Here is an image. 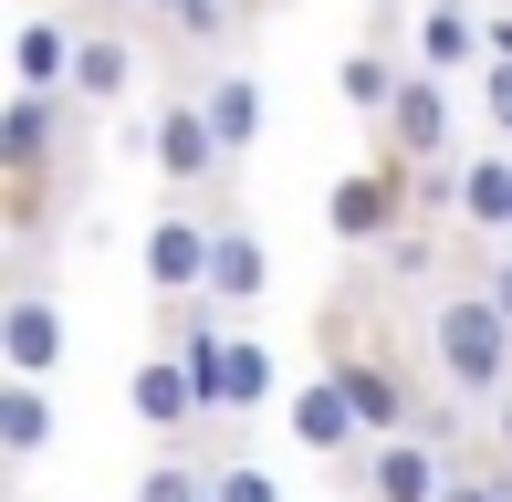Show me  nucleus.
I'll use <instances>...</instances> for the list:
<instances>
[{
  "label": "nucleus",
  "instance_id": "nucleus-10",
  "mask_svg": "<svg viewBox=\"0 0 512 502\" xmlns=\"http://www.w3.org/2000/svg\"><path fill=\"white\" fill-rule=\"evenodd\" d=\"M450 450L439 440H366L356 461V502H450Z\"/></svg>",
  "mask_w": 512,
  "mask_h": 502
},
{
  "label": "nucleus",
  "instance_id": "nucleus-17",
  "mask_svg": "<svg viewBox=\"0 0 512 502\" xmlns=\"http://www.w3.org/2000/svg\"><path fill=\"white\" fill-rule=\"evenodd\" d=\"M398 84H408V63H398V42H356V53L335 63V95H345V116H366V126H387V105H398Z\"/></svg>",
  "mask_w": 512,
  "mask_h": 502
},
{
  "label": "nucleus",
  "instance_id": "nucleus-18",
  "mask_svg": "<svg viewBox=\"0 0 512 502\" xmlns=\"http://www.w3.org/2000/svg\"><path fill=\"white\" fill-rule=\"evenodd\" d=\"M53 450V387L42 377H0V461H42Z\"/></svg>",
  "mask_w": 512,
  "mask_h": 502
},
{
  "label": "nucleus",
  "instance_id": "nucleus-23",
  "mask_svg": "<svg viewBox=\"0 0 512 502\" xmlns=\"http://www.w3.org/2000/svg\"><path fill=\"white\" fill-rule=\"evenodd\" d=\"M471 283H481V293H492V304L512 314V241H502V251H481V241H471Z\"/></svg>",
  "mask_w": 512,
  "mask_h": 502
},
{
  "label": "nucleus",
  "instance_id": "nucleus-4",
  "mask_svg": "<svg viewBox=\"0 0 512 502\" xmlns=\"http://www.w3.org/2000/svg\"><path fill=\"white\" fill-rule=\"evenodd\" d=\"M147 157H157V178H168V189H230V147H220V126H209L199 84H168V95H157Z\"/></svg>",
  "mask_w": 512,
  "mask_h": 502
},
{
  "label": "nucleus",
  "instance_id": "nucleus-3",
  "mask_svg": "<svg viewBox=\"0 0 512 502\" xmlns=\"http://www.w3.org/2000/svg\"><path fill=\"white\" fill-rule=\"evenodd\" d=\"M63 157V95H11L0 105V189H11V231H42V189Z\"/></svg>",
  "mask_w": 512,
  "mask_h": 502
},
{
  "label": "nucleus",
  "instance_id": "nucleus-20",
  "mask_svg": "<svg viewBox=\"0 0 512 502\" xmlns=\"http://www.w3.org/2000/svg\"><path fill=\"white\" fill-rule=\"evenodd\" d=\"M136 502H209V471L178 461V450H157V461L136 471Z\"/></svg>",
  "mask_w": 512,
  "mask_h": 502
},
{
  "label": "nucleus",
  "instance_id": "nucleus-19",
  "mask_svg": "<svg viewBox=\"0 0 512 502\" xmlns=\"http://www.w3.org/2000/svg\"><path fill=\"white\" fill-rule=\"evenodd\" d=\"M272 398H283V367H272V346L230 325V419H262Z\"/></svg>",
  "mask_w": 512,
  "mask_h": 502
},
{
  "label": "nucleus",
  "instance_id": "nucleus-13",
  "mask_svg": "<svg viewBox=\"0 0 512 502\" xmlns=\"http://www.w3.org/2000/svg\"><path fill=\"white\" fill-rule=\"evenodd\" d=\"M136 74H147V42H136L115 11H84V42H74V105H126Z\"/></svg>",
  "mask_w": 512,
  "mask_h": 502
},
{
  "label": "nucleus",
  "instance_id": "nucleus-21",
  "mask_svg": "<svg viewBox=\"0 0 512 502\" xmlns=\"http://www.w3.org/2000/svg\"><path fill=\"white\" fill-rule=\"evenodd\" d=\"M209 502H283V482H272V471L251 461V450H230V461L209 471Z\"/></svg>",
  "mask_w": 512,
  "mask_h": 502
},
{
  "label": "nucleus",
  "instance_id": "nucleus-16",
  "mask_svg": "<svg viewBox=\"0 0 512 502\" xmlns=\"http://www.w3.org/2000/svg\"><path fill=\"white\" fill-rule=\"evenodd\" d=\"M460 241H481V251L512 241V147L460 157Z\"/></svg>",
  "mask_w": 512,
  "mask_h": 502
},
{
  "label": "nucleus",
  "instance_id": "nucleus-2",
  "mask_svg": "<svg viewBox=\"0 0 512 502\" xmlns=\"http://www.w3.org/2000/svg\"><path fill=\"white\" fill-rule=\"evenodd\" d=\"M398 231H418V189L398 157H366V168H345L324 189V241L335 251H387Z\"/></svg>",
  "mask_w": 512,
  "mask_h": 502
},
{
  "label": "nucleus",
  "instance_id": "nucleus-15",
  "mask_svg": "<svg viewBox=\"0 0 512 502\" xmlns=\"http://www.w3.org/2000/svg\"><path fill=\"white\" fill-rule=\"evenodd\" d=\"M199 105H209V126H220L230 168H241V157L262 147V126H272V105H262V74H251V63H209V74H199Z\"/></svg>",
  "mask_w": 512,
  "mask_h": 502
},
{
  "label": "nucleus",
  "instance_id": "nucleus-25",
  "mask_svg": "<svg viewBox=\"0 0 512 502\" xmlns=\"http://www.w3.org/2000/svg\"><path fill=\"white\" fill-rule=\"evenodd\" d=\"M481 440H492V461H512V398L492 408V419H481Z\"/></svg>",
  "mask_w": 512,
  "mask_h": 502
},
{
  "label": "nucleus",
  "instance_id": "nucleus-5",
  "mask_svg": "<svg viewBox=\"0 0 512 502\" xmlns=\"http://www.w3.org/2000/svg\"><path fill=\"white\" fill-rule=\"evenodd\" d=\"M377 157H398V168H439V157H460V95H450V74L408 63L398 105H387V126H377Z\"/></svg>",
  "mask_w": 512,
  "mask_h": 502
},
{
  "label": "nucleus",
  "instance_id": "nucleus-14",
  "mask_svg": "<svg viewBox=\"0 0 512 502\" xmlns=\"http://www.w3.org/2000/svg\"><path fill=\"white\" fill-rule=\"evenodd\" d=\"M408 63H429V74H450V84H471L481 63V0H418V42H408Z\"/></svg>",
  "mask_w": 512,
  "mask_h": 502
},
{
  "label": "nucleus",
  "instance_id": "nucleus-7",
  "mask_svg": "<svg viewBox=\"0 0 512 502\" xmlns=\"http://www.w3.org/2000/svg\"><path fill=\"white\" fill-rule=\"evenodd\" d=\"M209 241H220V220H209V210H157L147 220V241H136V251H147V293H157V314H189V304H209Z\"/></svg>",
  "mask_w": 512,
  "mask_h": 502
},
{
  "label": "nucleus",
  "instance_id": "nucleus-8",
  "mask_svg": "<svg viewBox=\"0 0 512 502\" xmlns=\"http://www.w3.org/2000/svg\"><path fill=\"white\" fill-rule=\"evenodd\" d=\"M209 220H220V241H209V314L241 325V314H262V293H272V241L230 210V189H209Z\"/></svg>",
  "mask_w": 512,
  "mask_h": 502
},
{
  "label": "nucleus",
  "instance_id": "nucleus-26",
  "mask_svg": "<svg viewBox=\"0 0 512 502\" xmlns=\"http://www.w3.org/2000/svg\"><path fill=\"white\" fill-rule=\"evenodd\" d=\"M115 11H136V21H168V0H115Z\"/></svg>",
  "mask_w": 512,
  "mask_h": 502
},
{
  "label": "nucleus",
  "instance_id": "nucleus-24",
  "mask_svg": "<svg viewBox=\"0 0 512 502\" xmlns=\"http://www.w3.org/2000/svg\"><path fill=\"white\" fill-rule=\"evenodd\" d=\"M481 53L512 63V0H481Z\"/></svg>",
  "mask_w": 512,
  "mask_h": 502
},
{
  "label": "nucleus",
  "instance_id": "nucleus-12",
  "mask_svg": "<svg viewBox=\"0 0 512 502\" xmlns=\"http://www.w3.org/2000/svg\"><path fill=\"white\" fill-rule=\"evenodd\" d=\"M74 42H84V11L42 0L11 32V95H74Z\"/></svg>",
  "mask_w": 512,
  "mask_h": 502
},
{
  "label": "nucleus",
  "instance_id": "nucleus-11",
  "mask_svg": "<svg viewBox=\"0 0 512 502\" xmlns=\"http://www.w3.org/2000/svg\"><path fill=\"white\" fill-rule=\"evenodd\" d=\"M126 408H136V429H157V440H189V429H209L199 377L178 367V346H147V356L126 367Z\"/></svg>",
  "mask_w": 512,
  "mask_h": 502
},
{
  "label": "nucleus",
  "instance_id": "nucleus-9",
  "mask_svg": "<svg viewBox=\"0 0 512 502\" xmlns=\"http://www.w3.org/2000/svg\"><path fill=\"white\" fill-rule=\"evenodd\" d=\"M283 429H293V450H304V461H324V471H356V461H366V419H356V398H345L324 367L283 398Z\"/></svg>",
  "mask_w": 512,
  "mask_h": 502
},
{
  "label": "nucleus",
  "instance_id": "nucleus-6",
  "mask_svg": "<svg viewBox=\"0 0 512 502\" xmlns=\"http://www.w3.org/2000/svg\"><path fill=\"white\" fill-rule=\"evenodd\" d=\"M63 356H74V325H63V293L42 283V272H21V283L0 293V367L53 387V367H63Z\"/></svg>",
  "mask_w": 512,
  "mask_h": 502
},
{
  "label": "nucleus",
  "instance_id": "nucleus-22",
  "mask_svg": "<svg viewBox=\"0 0 512 502\" xmlns=\"http://www.w3.org/2000/svg\"><path fill=\"white\" fill-rule=\"evenodd\" d=\"M471 105H481V126H492V147H512V63H481Z\"/></svg>",
  "mask_w": 512,
  "mask_h": 502
},
{
  "label": "nucleus",
  "instance_id": "nucleus-1",
  "mask_svg": "<svg viewBox=\"0 0 512 502\" xmlns=\"http://www.w3.org/2000/svg\"><path fill=\"white\" fill-rule=\"evenodd\" d=\"M418 346H429V367H439V398L481 408V419L512 398V314L481 283H439L429 314H418Z\"/></svg>",
  "mask_w": 512,
  "mask_h": 502
}]
</instances>
